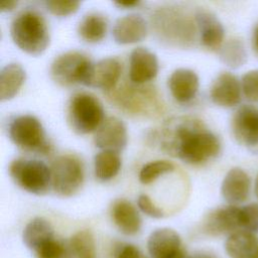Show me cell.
<instances>
[{
	"label": "cell",
	"instance_id": "26",
	"mask_svg": "<svg viewBox=\"0 0 258 258\" xmlns=\"http://www.w3.org/2000/svg\"><path fill=\"white\" fill-rule=\"evenodd\" d=\"M122 165L118 152L103 150L95 155L94 172L98 179L108 181L114 178L120 171Z\"/></svg>",
	"mask_w": 258,
	"mask_h": 258
},
{
	"label": "cell",
	"instance_id": "25",
	"mask_svg": "<svg viewBox=\"0 0 258 258\" xmlns=\"http://www.w3.org/2000/svg\"><path fill=\"white\" fill-rule=\"evenodd\" d=\"M108 22L104 15L100 13H90L80 22L78 33L83 40L95 43L101 41L105 37Z\"/></svg>",
	"mask_w": 258,
	"mask_h": 258
},
{
	"label": "cell",
	"instance_id": "9",
	"mask_svg": "<svg viewBox=\"0 0 258 258\" xmlns=\"http://www.w3.org/2000/svg\"><path fill=\"white\" fill-rule=\"evenodd\" d=\"M137 86L121 88L112 94V100L120 109L131 114L151 115L158 113L161 104L155 91L151 87L143 88Z\"/></svg>",
	"mask_w": 258,
	"mask_h": 258
},
{
	"label": "cell",
	"instance_id": "11",
	"mask_svg": "<svg viewBox=\"0 0 258 258\" xmlns=\"http://www.w3.org/2000/svg\"><path fill=\"white\" fill-rule=\"evenodd\" d=\"M204 232L213 237L233 234L243 230L241 208L237 206H227L212 211L203 223Z\"/></svg>",
	"mask_w": 258,
	"mask_h": 258
},
{
	"label": "cell",
	"instance_id": "14",
	"mask_svg": "<svg viewBox=\"0 0 258 258\" xmlns=\"http://www.w3.org/2000/svg\"><path fill=\"white\" fill-rule=\"evenodd\" d=\"M158 73L156 55L144 47L135 48L130 54L129 78L135 85H143L153 80Z\"/></svg>",
	"mask_w": 258,
	"mask_h": 258
},
{
	"label": "cell",
	"instance_id": "38",
	"mask_svg": "<svg viewBox=\"0 0 258 258\" xmlns=\"http://www.w3.org/2000/svg\"><path fill=\"white\" fill-rule=\"evenodd\" d=\"M190 258H216V256H214L213 254H209V253H199L194 255Z\"/></svg>",
	"mask_w": 258,
	"mask_h": 258
},
{
	"label": "cell",
	"instance_id": "19",
	"mask_svg": "<svg viewBox=\"0 0 258 258\" xmlns=\"http://www.w3.org/2000/svg\"><path fill=\"white\" fill-rule=\"evenodd\" d=\"M113 37L119 44H131L141 41L147 34L146 21L137 14L119 18L113 27Z\"/></svg>",
	"mask_w": 258,
	"mask_h": 258
},
{
	"label": "cell",
	"instance_id": "21",
	"mask_svg": "<svg viewBox=\"0 0 258 258\" xmlns=\"http://www.w3.org/2000/svg\"><path fill=\"white\" fill-rule=\"evenodd\" d=\"M111 218L117 228L125 235H136L141 228V218L136 208L125 199L113 202L110 209Z\"/></svg>",
	"mask_w": 258,
	"mask_h": 258
},
{
	"label": "cell",
	"instance_id": "24",
	"mask_svg": "<svg viewBox=\"0 0 258 258\" xmlns=\"http://www.w3.org/2000/svg\"><path fill=\"white\" fill-rule=\"evenodd\" d=\"M25 81V71L19 63H8L0 73V99H12Z\"/></svg>",
	"mask_w": 258,
	"mask_h": 258
},
{
	"label": "cell",
	"instance_id": "31",
	"mask_svg": "<svg viewBox=\"0 0 258 258\" xmlns=\"http://www.w3.org/2000/svg\"><path fill=\"white\" fill-rule=\"evenodd\" d=\"M241 88L249 101L258 103V70L250 71L242 77Z\"/></svg>",
	"mask_w": 258,
	"mask_h": 258
},
{
	"label": "cell",
	"instance_id": "8",
	"mask_svg": "<svg viewBox=\"0 0 258 258\" xmlns=\"http://www.w3.org/2000/svg\"><path fill=\"white\" fill-rule=\"evenodd\" d=\"M92 66L85 54L71 50L54 58L50 66V76L57 85L62 87L79 83L86 85Z\"/></svg>",
	"mask_w": 258,
	"mask_h": 258
},
{
	"label": "cell",
	"instance_id": "35",
	"mask_svg": "<svg viewBox=\"0 0 258 258\" xmlns=\"http://www.w3.org/2000/svg\"><path fill=\"white\" fill-rule=\"evenodd\" d=\"M113 258H147L143 252L132 244H124L117 248Z\"/></svg>",
	"mask_w": 258,
	"mask_h": 258
},
{
	"label": "cell",
	"instance_id": "3",
	"mask_svg": "<svg viewBox=\"0 0 258 258\" xmlns=\"http://www.w3.org/2000/svg\"><path fill=\"white\" fill-rule=\"evenodd\" d=\"M10 33L13 42L31 55L42 53L49 44V31L45 19L34 10L21 11L12 21Z\"/></svg>",
	"mask_w": 258,
	"mask_h": 258
},
{
	"label": "cell",
	"instance_id": "39",
	"mask_svg": "<svg viewBox=\"0 0 258 258\" xmlns=\"http://www.w3.org/2000/svg\"><path fill=\"white\" fill-rule=\"evenodd\" d=\"M254 194L256 196V198L258 199V174L255 178V182H254Z\"/></svg>",
	"mask_w": 258,
	"mask_h": 258
},
{
	"label": "cell",
	"instance_id": "27",
	"mask_svg": "<svg viewBox=\"0 0 258 258\" xmlns=\"http://www.w3.org/2000/svg\"><path fill=\"white\" fill-rule=\"evenodd\" d=\"M69 245L75 258H96V243L93 234L89 230H81L75 233Z\"/></svg>",
	"mask_w": 258,
	"mask_h": 258
},
{
	"label": "cell",
	"instance_id": "34",
	"mask_svg": "<svg viewBox=\"0 0 258 258\" xmlns=\"http://www.w3.org/2000/svg\"><path fill=\"white\" fill-rule=\"evenodd\" d=\"M138 207L139 209L147 216L151 217V218H155V219H160L164 217V212L158 208L153 202L152 200L146 196V195H141L138 198L137 201Z\"/></svg>",
	"mask_w": 258,
	"mask_h": 258
},
{
	"label": "cell",
	"instance_id": "18",
	"mask_svg": "<svg viewBox=\"0 0 258 258\" xmlns=\"http://www.w3.org/2000/svg\"><path fill=\"white\" fill-rule=\"evenodd\" d=\"M198 30L202 44L211 50L220 49L224 40V27L219 19L210 11L200 9L196 13Z\"/></svg>",
	"mask_w": 258,
	"mask_h": 258
},
{
	"label": "cell",
	"instance_id": "30",
	"mask_svg": "<svg viewBox=\"0 0 258 258\" xmlns=\"http://www.w3.org/2000/svg\"><path fill=\"white\" fill-rule=\"evenodd\" d=\"M174 170V165L168 160H154L145 164L139 172V180L143 184L155 181L160 175Z\"/></svg>",
	"mask_w": 258,
	"mask_h": 258
},
{
	"label": "cell",
	"instance_id": "15",
	"mask_svg": "<svg viewBox=\"0 0 258 258\" xmlns=\"http://www.w3.org/2000/svg\"><path fill=\"white\" fill-rule=\"evenodd\" d=\"M241 83L231 73H222L214 81L211 88V99L220 107H233L241 101Z\"/></svg>",
	"mask_w": 258,
	"mask_h": 258
},
{
	"label": "cell",
	"instance_id": "2",
	"mask_svg": "<svg viewBox=\"0 0 258 258\" xmlns=\"http://www.w3.org/2000/svg\"><path fill=\"white\" fill-rule=\"evenodd\" d=\"M152 27L157 37L169 45L188 47L196 39L198 30L196 16L176 5L162 6L151 17Z\"/></svg>",
	"mask_w": 258,
	"mask_h": 258
},
{
	"label": "cell",
	"instance_id": "1",
	"mask_svg": "<svg viewBox=\"0 0 258 258\" xmlns=\"http://www.w3.org/2000/svg\"><path fill=\"white\" fill-rule=\"evenodd\" d=\"M161 148L189 164H202L216 157L221 149L218 137L199 119L179 116L167 120L160 132Z\"/></svg>",
	"mask_w": 258,
	"mask_h": 258
},
{
	"label": "cell",
	"instance_id": "23",
	"mask_svg": "<svg viewBox=\"0 0 258 258\" xmlns=\"http://www.w3.org/2000/svg\"><path fill=\"white\" fill-rule=\"evenodd\" d=\"M52 238H54V235L50 223L41 217L29 221L22 233L23 243L33 251Z\"/></svg>",
	"mask_w": 258,
	"mask_h": 258
},
{
	"label": "cell",
	"instance_id": "5",
	"mask_svg": "<svg viewBox=\"0 0 258 258\" xmlns=\"http://www.w3.org/2000/svg\"><path fill=\"white\" fill-rule=\"evenodd\" d=\"M9 174L19 187L30 194L44 195L51 185L50 167L37 159L12 160L9 165Z\"/></svg>",
	"mask_w": 258,
	"mask_h": 258
},
{
	"label": "cell",
	"instance_id": "7",
	"mask_svg": "<svg viewBox=\"0 0 258 258\" xmlns=\"http://www.w3.org/2000/svg\"><path fill=\"white\" fill-rule=\"evenodd\" d=\"M9 137L16 146L26 151L44 154L50 149L40 121L32 115L13 119L9 125Z\"/></svg>",
	"mask_w": 258,
	"mask_h": 258
},
{
	"label": "cell",
	"instance_id": "16",
	"mask_svg": "<svg viewBox=\"0 0 258 258\" xmlns=\"http://www.w3.org/2000/svg\"><path fill=\"white\" fill-rule=\"evenodd\" d=\"M250 187L249 175L242 168L234 167L225 175L221 185V194L231 206H237L249 198Z\"/></svg>",
	"mask_w": 258,
	"mask_h": 258
},
{
	"label": "cell",
	"instance_id": "22",
	"mask_svg": "<svg viewBox=\"0 0 258 258\" xmlns=\"http://www.w3.org/2000/svg\"><path fill=\"white\" fill-rule=\"evenodd\" d=\"M225 250L230 258H258V237L248 231H237L228 236Z\"/></svg>",
	"mask_w": 258,
	"mask_h": 258
},
{
	"label": "cell",
	"instance_id": "29",
	"mask_svg": "<svg viewBox=\"0 0 258 258\" xmlns=\"http://www.w3.org/2000/svg\"><path fill=\"white\" fill-rule=\"evenodd\" d=\"M34 252L36 258H73L69 242L64 243L55 238L48 240Z\"/></svg>",
	"mask_w": 258,
	"mask_h": 258
},
{
	"label": "cell",
	"instance_id": "4",
	"mask_svg": "<svg viewBox=\"0 0 258 258\" xmlns=\"http://www.w3.org/2000/svg\"><path fill=\"white\" fill-rule=\"evenodd\" d=\"M67 119L70 127L78 134L96 131L105 120L103 105L91 93H76L69 101Z\"/></svg>",
	"mask_w": 258,
	"mask_h": 258
},
{
	"label": "cell",
	"instance_id": "20",
	"mask_svg": "<svg viewBox=\"0 0 258 258\" xmlns=\"http://www.w3.org/2000/svg\"><path fill=\"white\" fill-rule=\"evenodd\" d=\"M199 86V77L188 69H177L168 79L170 93L178 103H187L192 100L198 93Z\"/></svg>",
	"mask_w": 258,
	"mask_h": 258
},
{
	"label": "cell",
	"instance_id": "28",
	"mask_svg": "<svg viewBox=\"0 0 258 258\" xmlns=\"http://www.w3.org/2000/svg\"><path fill=\"white\" fill-rule=\"evenodd\" d=\"M220 57L231 68H238L242 66L247 58L243 42L236 38L228 40L220 48Z\"/></svg>",
	"mask_w": 258,
	"mask_h": 258
},
{
	"label": "cell",
	"instance_id": "17",
	"mask_svg": "<svg viewBox=\"0 0 258 258\" xmlns=\"http://www.w3.org/2000/svg\"><path fill=\"white\" fill-rule=\"evenodd\" d=\"M121 72L122 64L118 58H103L92 66L86 86L111 90L117 85Z\"/></svg>",
	"mask_w": 258,
	"mask_h": 258
},
{
	"label": "cell",
	"instance_id": "37",
	"mask_svg": "<svg viewBox=\"0 0 258 258\" xmlns=\"http://www.w3.org/2000/svg\"><path fill=\"white\" fill-rule=\"evenodd\" d=\"M116 4L121 7L130 8V7L137 6L139 4V1H120V2H116Z\"/></svg>",
	"mask_w": 258,
	"mask_h": 258
},
{
	"label": "cell",
	"instance_id": "13",
	"mask_svg": "<svg viewBox=\"0 0 258 258\" xmlns=\"http://www.w3.org/2000/svg\"><path fill=\"white\" fill-rule=\"evenodd\" d=\"M127 129L125 124L117 117L106 118L95 132L94 142L97 147L119 152L127 144Z\"/></svg>",
	"mask_w": 258,
	"mask_h": 258
},
{
	"label": "cell",
	"instance_id": "40",
	"mask_svg": "<svg viewBox=\"0 0 258 258\" xmlns=\"http://www.w3.org/2000/svg\"><path fill=\"white\" fill-rule=\"evenodd\" d=\"M255 45L258 49V29L256 30V33H255Z\"/></svg>",
	"mask_w": 258,
	"mask_h": 258
},
{
	"label": "cell",
	"instance_id": "36",
	"mask_svg": "<svg viewBox=\"0 0 258 258\" xmlns=\"http://www.w3.org/2000/svg\"><path fill=\"white\" fill-rule=\"evenodd\" d=\"M17 6V1L14 0H2L0 1L1 11H11Z\"/></svg>",
	"mask_w": 258,
	"mask_h": 258
},
{
	"label": "cell",
	"instance_id": "33",
	"mask_svg": "<svg viewBox=\"0 0 258 258\" xmlns=\"http://www.w3.org/2000/svg\"><path fill=\"white\" fill-rule=\"evenodd\" d=\"M47 10L55 16H67L75 13L79 7L80 2L69 0H51L45 2Z\"/></svg>",
	"mask_w": 258,
	"mask_h": 258
},
{
	"label": "cell",
	"instance_id": "12",
	"mask_svg": "<svg viewBox=\"0 0 258 258\" xmlns=\"http://www.w3.org/2000/svg\"><path fill=\"white\" fill-rule=\"evenodd\" d=\"M151 258H184V249L177 232L169 228L153 231L147 241Z\"/></svg>",
	"mask_w": 258,
	"mask_h": 258
},
{
	"label": "cell",
	"instance_id": "10",
	"mask_svg": "<svg viewBox=\"0 0 258 258\" xmlns=\"http://www.w3.org/2000/svg\"><path fill=\"white\" fill-rule=\"evenodd\" d=\"M231 127L235 139L250 152L258 154V108L240 107L232 118Z\"/></svg>",
	"mask_w": 258,
	"mask_h": 258
},
{
	"label": "cell",
	"instance_id": "6",
	"mask_svg": "<svg viewBox=\"0 0 258 258\" xmlns=\"http://www.w3.org/2000/svg\"><path fill=\"white\" fill-rule=\"evenodd\" d=\"M50 175L54 192L60 197H72L83 185L84 167L77 156L64 154L52 161Z\"/></svg>",
	"mask_w": 258,
	"mask_h": 258
},
{
	"label": "cell",
	"instance_id": "32",
	"mask_svg": "<svg viewBox=\"0 0 258 258\" xmlns=\"http://www.w3.org/2000/svg\"><path fill=\"white\" fill-rule=\"evenodd\" d=\"M242 228L251 233L258 232V203L246 205L241 208Z\"/></svg>",
	"mask_w": 258,
	"mask_h": 258
}]
</instances>
